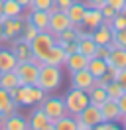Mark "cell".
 I'll use <instances>...</instances> for the list:
<instances>
[{"mask_svg":"<svg viewBox=\"0 0 126 130\" xmlns=\"http://www.w3.org/2000/svg\"><path fill=\"white\" fill-rule=\"evenodd\" d=\"M10 97L14 99V103L18 106H32V105H39L45 99V91L39 89L38 85H18L14 89L8 91Z\"/></svg>","mask_w":126,"mask_h":130,"instance_id":"cell-1","label":"cell"},{"mask_svg":"<svg viewBox=\"0 0 126 130\" xmlns=\"http://www.w3.org/2000/svg\"><path fill=\"white\" fill-rule=\"evenodd\" d=\"M61 67H57V65H47L43 63L39 67V73H38V85L39 89H43L45 93H53L61 87Z\"/></svg>","mask_w":126,"mask_h":130,"instance_id":"cell-2","label":"cell"},{"mask_svg":"<svg viewBox=\"0 0 126 130\" xmlns=\"http://www.w3.org/2000/svg\"><path fill=\"white\" fill-rule=\"evenodd\" d=\"M63 103H65V108H67V114H73V116H77L87 105H89V95H87V91L83 89H73L63 97Z\"/></svg>","mask_w":126,"mask_h":130,"instance_id":"cell-3","label":"cell"},{"mask_svg":"<svg viewBox=\"0 0 126 130\" xmlns=\"http://www.w3.org/2000/svg\"><path fill=\"white\" fill-rule=\"evenodd\" d=\"M55 45V36L51 32H39L34 40L30 41V49H32V55L38 57L43 61V57L49 49Z\"/></svg>","mask_w":126,"mask_h":130,"instance_id":"cell-4","label":"cell"},{"mask_svg":"<svg viewBox=\"0 0 126 130\" xmlns=\"http://www.w3.org/2000/svg\"><path fill=\"white\" fill-rule=\"evenodd\" d=\"M39 106H41V110L47 114V118L51 122H55L57 118L67 114V108H65V103H63L61 97H47L45 95V99L39 103Z\"/></svg>","mask_w":126,"mask_h":130,"instance_id":"cell-5","label":"cell"},{"mask_svg":"<svg viewBox=\"0 0 126 130\" xmlns=\"http://www.w3.org/2000/svg\"><path fill=\"white\" fill-rule=\"evenodd\" d=\"M14 73L18 75V81L20 85H36L38 83V73H39V67L34 61H18Z\"/></svg>","mask_w":126,"mask_h":130,"instance_id":"cell-6","label":"cell"},{"mask_svg":"<svg viewBox=\"0 0 126 130\" xmlns=\"http://www.w3.org/2000/svg\"><path fill=\"white\" fill-rule=\"evenodd\" d=\"M24 30V18H2V41L16 40Z\"/></svg>","mask_w":126,"mask_h":130,"instance_id":"cell-7","label":"cell"},{"mask_svg":"<svg viewBox=\"0 0 126 130\" xmlns=\"http://www.w3.org/2000/svg\"><path fill=\"white\" fill-rule=\"evenodd\" d=\"M75 118H77V120H83L89 128L93 130L99 122H102V114H101V108H99L97 105H91V103H89V105H87Z\"/></svg>","mask_w":126,"mask_h":130,"instance_id":"cell-8","label":"cell"},{"mask_svg":"<svg viewBox=\"0 0 126 130\" xmlns=\"http://www.w3.org/2000/svg\"><path fill=\"white\" fill-rule=\"evenodd\" d=\"M67 28H73L69 16H67V12L57 10L55 14H49V26H47V32H51L53 36H57L59 32L67 30Z\"/></svg>","mask_w":126,"mask_h":130,"instance_id":"cell-9","label":"cell"},{"mask_svg":"<svg viewBox=\"0 0 126 130\" xmlns=\"http://www.w3.org/2000/svg\"><path fill=\"white\" fill-rule=\"evenodd\" d=\"M28 126L30 130H53V122L47 118V114L41 110V106L36 108L28 118Z\"/></svg>","mask_w":126,"mask_h":130,"instance_id":"cell-10","label":"cell"},{"mask_svg":"<svg viewBox=\"0 0 126 130\" xmlns=\"http://www.w3.org/2000/svg\"><path fill=\"white\" fill-rule=\"evenodd\" d=\"M93 81H94V77L89 73V69H79L75 73H71V87L73 89L89 91L93 87Z\"/></svg>","mask_w":126,"mask_h":130,"instance_id":"cell-11","label":"cell"},{"mask_svg":"<svg viewBox=\"0 0 126 130\" xmlns=\"http://www.w3.org/2000/svg\"><path fill=\"white\" fill-rule=\"evenodd\" d=\"M101 114H102V120H110V122H118L122 118V114H120V108H118V103L116 101H112V99H106L101 106Z\"/></svg>","mask_w":126,"mask_h":130,"instance_id":"cell-12","label":"cell"},{"mask_svg":"<svg viewBox=\"0 0 126 130\" xmlns=\"http://www.w3.org/2000/svg\"><path fill=\"white\" fill-rule=\"evenodd\" d=\"M87 63H89V57L83 55L81 51H75V53H69L65 57V67L69 69V73H75L79 69H87Z\"/></svg>","mask_w":126,"mask_h":130,"instance_id":"cell-13","label":"cell"},{"mask_svg":"<svg viewBox=\"0 0 126 130\" xmlns=\"http://www.w3.org/2000/svg\"><path fill=\"white\" fill-rule=\"evenodd\" d=\"M26 20L32 22L39 32H47V26H49V12H47V10H30V14H28Z\"/></svg>","mask_w":126,"mask_h":130,"instance_id":"cell-14","label":"cell"},{"mask_svg":"<svg viewBox=\"0 0 126 130\" xmlns=\"http://www.w3.org/2000/svg\"><path fill=\"white\" fill-rule=\"evenodd\" d=\"M85 10H87V4H83V2H75V0H73V4H71L69 8L65 10L67 16H69V20H71V24H73V28H81V24H83V16H85Z\"/></svg>","mask_w":126,"mask_h":130,"instance_id":"cell-15","label":"cell"},{"mask_svg":"<svg viewBox=\"0 0 126 130\" xmlns=\"http://www.w3.org/2000/svg\"><path fill=\"white\" fill-rule=\"evenodd\" d=\"M101 24H102V14H101V10L87 6L85 16H83V24H81V26H85L87 30H91V32H93L94 28H99Z\"/></svg>","mask_w":126,"mask_h":130,"instance_id":"cell-16","label":"cell"},{"mask_svg":"<svg viewBox=\"0 0 126 130\" xmlns=\"http://www.w3.org/2000/svg\"><path fill=\"white\" fill-rule=\"evenodd\" d=\"M91 38L94 40L97 45H108L110 40H112V28L106 24H101L99 28H94L91 32Z\"/></svg>","mask_w":126,"mask_h":130,"instance_id":"cell-17","label":"cell"},{"mask_svg":"<svg viewBox=\"0 0 126 130\" xmlns=\"http://www.w3.org/2000/svg\"><path fill=\"white\" fill-rule=\"evenodd\" d=\"M65 57H67V53H65V49L61 47V45H57L55 43L53 47L49 49L45 53V57H43V63L47 65H57V67H61L63 63H65Z\"/></svg>","mask_w":126,"mask_h":130,"instance_id":"cell-18","label":"cell"},{"mask_svg":"<svg viewBox=\"0 0 126 130\" xmlns=\"http://www.w3.org/2000/svg\"><path fill=\"white\" fill-rule=\"evenodd\" d=\"M12 51H14V55L18 61H28L32 57V49H30V43L28 41H22L20 40V36L16 38V40H12Z\"/></svg>","mask_w":126,"mask_h":130,"instance_id":"cell-19","label":"cell"},{"mask_svg":"<svg viewBox=\"0 0 126 130\" xmlns=\"http://www.w3.org/2000/svg\"><path fill=\"white\" fill-rule=\"evenodd\" d=\"M18 110V105L14 103V99L10 97V93L6 89H2L0 87V112L4 114V116H10V114H14Z\"/></svg>","mask_w":126,"mask_h":130,"instance_id":"cell-20","label":"cell"},{"mask_svg":"<svg viewBox=\"0 0 126 130\" xmlns=\"http://www.w3.org/2000/svg\"><path fill=\"white\" fill-rule=\"evenodd\" d=\"M2 128L4 130H30V126H28V120H26L24 116L14 112V114H10V116H6Z\"/></svg>","mask_w":126,"mask_h":130,"instance_id":"cell-21","label":"cell"},{"mask_svg":"<svg viewBox=\"0 0 126 130\" xmlns=\"http://www.w3.org/2000/svg\"><path fill=\"white\" fill-rule=\"evenodd\" d=\"M18 59L12 49H0V71H14Z\"/></svg>","mask_w":126,"mask_h":130,"instance_id":"cell-22","label":"cell"},{"mask_svg":"<svg viewBox=\"0 0 126 130\" xmlns=\"http://www.w3.org/2000/svg\"><path fill=\"white\" fill-rule=\"evenodd\" d=\"M24 8L16 0H4L2 4V18H24Z\"/></svg>","mask_w":126,"mask_h":130,"instance_id":"cell-23","label":"cell"},{"mask_svg":"<svg viewBox=\"0 0 126 130\" xmlns=\"http://www.w3.org/2000/svg\"><path fill=\"white\" fill-rule=\"evenodd\" d=\"M104 61H106V63L116 65L118 69H124V67H126V47H114V49H110L108 59H104Z\"/></svg>","mask_w":126,"mask_h":130,"instance_id":"cell-24","label":"cell"},{"mask_svg":"<svg viewBox=\"0 0 126 130\" xmlns=\"http://www.w3.org/2000/svg\"><path fill=\"white\" fill-rule=\"evenodd\" d=\"M87 69L93 77H102L106 73V61L101 59V57H91L89 63H87Z\"/></svg>","mask_w":126,"mask_h":130,"instance_id":"cell-25","label":"cell"},{"mask_svg":"<svg viewBox=\"0 0 126 130\" xmlns=\"http://www.w3.org/2000/svg\"><path fill=\"white\" fill-rule=\"evenodd\" d=\"M53 130H77V118L73 114H65L53 122Z\"/></svg>","mask_w":126,"mask_h":130,"instance_id":"cell-26","label":"cell"},{"mask_svg":"<svg viewBox=\"0 0 126 130\" xmlns=\"http://www.w3.org/2000/svg\"><path fill=\"white\" fill-rule=\"evenodd\" d=\"M18 85H20V81H18V75L14 71H0V87L2 89L10 91Z\"/></svg>","mask_w":126,"mask_h":130,"instance_id":"cell-27","label":"cell"},{"mask_svg":"<svg viewBox=\"0 0 126 130\" xmlns=\"http://www.w3.org/2000/svg\"><path fill=\"white\" fill-rule=\"evenodd\" d=\"M87 95H89V103H91V105H97V106H101L102 103L108 99L106 91L102 89V87H91V89L87 91Z\"/></svg>","mask_w":126,"mask_h":130,"instance_id":"cell-28","label":"cell"},{"mask_svg":"<svg viewBox=\"0 0 126 130\" xmlns=\"http://www.w3.org/2000/svg\"><path fill=\"white\" fill-rule=\"evenodd\" d=\"M104 91H106L108 99H112V101H116L120 95H124V93H126V91L122 89V85H120L118 81H114V79H112V81H108L106 85H104Z\"/></svg>","mask_w":126,"mask_h":130,"instance_id":"cell-29","label":"cell"},{"mask_svg":"<svg viewBox=\"0 0 126 130\" xmlns=\"http://www.w3.org/2000/svg\"><path fill=\"white\" fill-rule=\"evenodd\" d=\"M38 34H39V30L36 28V26L32 24V22H28V20H24V30H22V34H20V40L30 43V41L34 40Z\"/></svg>","mask_w":126,"mask_h":130,"instance_id":"cell-30","label":"cell"},{"mask_svg":"<svg viewBox=\"0 0 126 130\" xmlns=\"http://www.w3.org/2000/svg\"><path fill=\"white\" fill-rule=\"evenodd\" d=\"M108 47L110 49L126 47V28H124V30H114V32H112V40H110Z\"/></svg>","mask_w":126,"mask_h":130,"instance_id":"cell-31","label":"cell"},{"mask_svg":"<svg viewBox=\"0 0 126 130\" xmlns=\"http://www.w3.org/2000/svg\"><path fill=\"white\" fill-rule=\"evenodd\" d=\"M110 28H112V32H114V30H124L126 28V12H116L114 18H112Z\"/></svg>","mask_w":126,"mask_h":130,"instance_id":"cell-32","label":"cell"},{"mask_svg":"<svg viewBox=\"0 0 126 130\" xmlns=\"http://www.w3.org/2000/svg\"><path fill=\"white\" fill-rule=\"evenodd\" d=\"M51 4H53V0H32L28 10H49Z\"/></svg>","mask_w":126,"mask_h":130,"instance_id":"cell-33","label":"cell"},{"mask_svg":"<svg viewBox=\"0 0 126 130\" xmlns=\"http://www.w3.org/2000/svg\"><path fill=\"white\" fill-rule=\"evenodd\" d=\"M108 55H110V47H108V45H97L94 57H101V59H108Z\"/></svg>","mask_w":126,"mask_h":130,"instance_id":"cell-34","label":"cell"},{"mask_svg":"<svg viewBox=\"0 0 126 130\" xmlns=\"http://www.w3.org/2000/svg\"><path fill=\"white\" fill-rule=\"evenodd\" d=\"M94 130H118V126H116V122L102 120V122H99V124L94 126Z\"/></svg>","mask_w":126,"mask_h":130,"instance_id":"cell-35","label":"cell"},{"mask_svg":"<svg viewBox=\"0 0 126 130\" xmlns=\"http://www.w3.org/2000/svg\"><path fill=\"white\" fill-rule=\"evenodd\" d=\"M106 4H110L116 12H126V0H106Z\"/></svg>","mask_w":126,"mask_h":130,"instance_id":"cell-36","label":"cell"},{"mask_svg":"<svg viewBox=\"0 0 126 130\" xmlns=\"http://www.w3.org/2000/svg\"><path fill=\"white\" fill-rule=\"evenodd\" d=\"M116 103H118V108H120V114L124 116V114H126V93L116 99Z\"/></svg>","mask_w":126,"mask_h":130,"instance_id":"cell-37","label":"cell"},{"mask_svg":"<svg viewBox=\"0 0 126 130\" xmlns=\"http://www.w3.org/2000/svg\"><path fill=\"white\" fill-rule=\"evenodd\" d=\"M53 2L57 4V8L61 10V12H65V10H67L71 4H73V0H53Z\"/></svg>","mask_w":126,"mask_h":130,"instance_id":"cell-38","label":"cell"},{"mask_svg":"<svg viewBox=\"0 0 126 130\" xmlns=\"http://www.w3.org/2000/svg\"><path fill=\"white\" fill-rule=\"evenodd\" d=\"M120 85H122V89L126 91V67L124 69H120V75H118V79H116Z\"/></svg>","mask_w":126,"mask_h":130,"instance_id":"cell-39","label":"cell"},{"mask_svg":"<svg viewBox=\"0 0 126 130\" xmlns=\"http://www.w3.org/2000/svg\"><path fill=\"white\" fill-rule=\"evenodd\" d=\"M102 4H106V0H87V6L91 8H101Z\"/></svg>","mask_w":126,"mask_h":130,"instance_id":"cell-40","label":"cell"},{"mask_svg":"<svg viewBox=\"0 0 126 130\" xmlns=\"http://www.w3.org/2000/svg\"><path fill=\"white\" fill-rule=\"evenodd\" d=\"M77 130H91V128H89L83 120H77Z\"/></svg>","mask_w":126,"mask_h":130,"instance_id":"cell-41","label":"cell"},{"mask_svg":"<svg viewBox=\"0 0 126 130\" xmlns=\"http://www.w3.org/2000/svg\"><path fill=\"white\" fill-rule=\"evenodd\" d=\"M16 2H18L22 8H30V2H32V0H16Z\"/></svg>","mask_w":126,"mask_h":130,"instance_id":"cell-42","label":"cell"},{"mask_svg":"<svg viewBox=\"0 0 126 130\" xmlns=\"http://www.w3.org/2000/svg\"><path fill=\"white\" fill-rule=\"evenodd\" d=\"M4 120H6V116H4V114L0 112V128H2V126H4Z\"/></svg>","mask_w":126,"mask_h":130,"instance_id":"cell-43","label":"cell"},{"mask_svg":"<svg viewBox=\"0 0 126 130\" xmlns=\"http://www.w3.org/2000/svg\"><path fill=\"white\" fill-rule=\"evenodd\" d=\"M120 120H122V126H124V128H126V114H124V116H122V118H120Z\"/></svg>","mask_w":126,"mask_h":130,"instance_id":"cell-44","label":"cell"},{"mask_svg":"<svg viewBox=\"0 0 126 130\" xmlns=\"http://www.w3.org/2000/svg\"><path fill=\"white\" fill-rule=\"evenodd\" d=\"M0 41H2V18H0Z\"/></svg>","mask_w":126,"mask_h":130,"instance_id":"cell-45","label":"cell"},{"mask_svg":"<svg viewBox=\"0 0 126 130\" xmlns=\"http://www.w3.org/2000/svg\"><path fill=\"white\" fill-rule=\"evenodd\" d=\"M2 4H4V0H0V18H2Z\"/></svg>","mask_w":126,"mask_h":130,"instance_id":"cell-46","label":"cell"}]
</instances>
